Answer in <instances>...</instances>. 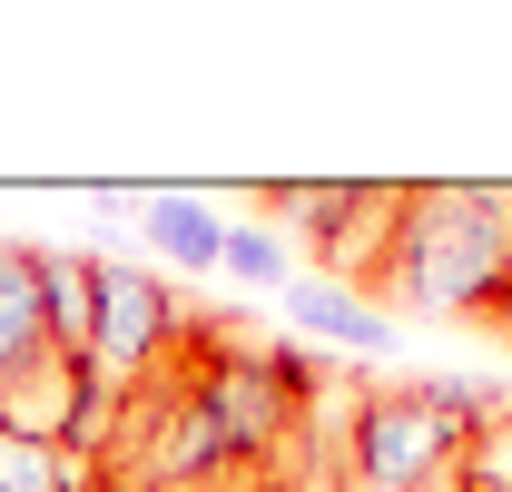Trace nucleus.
<instances>
[{
  "instance_id": "obj_1",
  "label": "nucleus",
  "mask_w": 512,
  "mask_h": 492,
  "mask_svg": "<svg viewBox=\"0 0 512 492\" xmlns=\"http://www.w3.org/2000/svg\"><path fill=\"white\" fill-rule=\"evenodd\" d=\"M375 306H424L444 325L512 315V187L503 178H434L394 197V256Z\"/></svg>"
},
{
  "instance_id": "obj_2",
  "label": "nucleus",
  "mask_w": 512,
  "mask_h": 492,
  "mask_svg": "<svg viewBox=\"0 0 512 492\" xmlns=\"http://www.w3.org/2000/svg\"><path fill=\"white\" fill-rule=\"evenodd\" d=\"M463 473V433L424 404V374L414 384H375L345 424V492H453Z\"/></svg>"
},
{
  "instance_id": "obj_3",
  "label": "nucleus",
  "mask_w": 512,
  "mask_h": 492,
  "mask_svg": "<svg viewBox=\"0 0 512 492\" xmlns=\"http://www.w3.org/2000/svg\"><path fill=\"white\" fill-rule=\"evenodd\" d=\"M394 197L404 187H365V178H316V187H256L266 217H296V237L325 256L335 286L375 296L384 256H394Z\"/></svg>"
},
{
  "instance_id": "obj_4",
  "label": "nucleus",
  "mask_w": 512,
  "mask_h": 492,
  "mask_svg": "<svg viewBox=\"0 0 512 492\" xmlns=\"http://www.w3.org/2000/svg\"><path fill=\"white\" fill-rule=\"evenodd\" d=\"M168 335H178V296L148 276V266H119V256H99V325H89V374L109 384V394H138L158 355H168Z\"/></svg>"
},
{
  "instance_id": "obj_5",
  "label": "nucleus",
  "mask_w": 512,
  "mask_h": 492,
  "mask_svg": "<svg viewBox=\"0 0 512 492\" xmlns=\"http://www.w3.org/2000/svg\"><path fill=\"white\" fill-rule=\"evenodd\" d=\"M286 315H296V335H316V345L394 355V315H384L375 296H355V286H335V276H296V286H286Z\"/></svg>"
},
{
  "instance_id": "obj_6",
  "label": "nucleus",
  "mask_w": 512,
  "mask_h": 492,
  "mask_svg": "<svg viewBox=\"0 0 512 492\" xmlns=\"http://www.w3.org/2000/svg\"><path fill=\"white\" fill-rule=\"evenodd\" d=\"M138 237L158 246L168 266H188V276L227 266V217L207 197H188V187H138Z\"/></svg>"
},
{
  "instance_id": "obj_7",
  "label": "nucleus",
  "mask_w": 512,
  "mask_h": 492,
  "mask_svg": "<svg viewBox=\"0 0 512 492\" xmlns=\"http://www.w3.org/2000/svg\"><path fill=\"white\" fill-rule=\"evenodd\" d=\"M30 365H50V315H40V246L0 237V394Z\"/></svg>"
},
{
  "instance_id": "obj_8",
  "label": "nucleus",
  "mask_w": 512,
  "mask_h": 492,
  "mask_svg": "<svg viewBox=\"0 0 512 492\" xmlns=\"http://www.w3.org/2000/svg\"><path fill=\"white\" fill-rule=\"evenodd\" d=\"M40 315H50V355L89 365V325H99V256L40 246Z\"/></svg>"
},
{
  "instance_id": "obj_9",
  "label": "nucleus",
  "mask_w": 512,
  "mask_h": 492,
  "mask_svg": "<svg viewBox=\"0 0 512 492\" xmlns=\"http://www.w3.org/2000/svg\"><path fill=\"white\" fill-rule=\"evenodd\" d=\"M0 492H89V463L69 443H40V433L0 424Z\"/></svg>"
},
{
  "instance_id": "obj_10",
  "label": "nucleus",
  "mask_w": 512,
  "mask_h": 492,
  "mask_svg": "<svg viewBox=\"0 0 512 492\" xmlns=\"http://www.w3.org/2000/svg\"><path fill=\"white\" fill-rule=\"evenodd\" d=\"M217 276H237V286H296L276 227H227V266H217Z\"/></svg>"
},
{
  "instance_id": "obj_11",
  "label": "nucleus",
  "mask_w": 512,
  "mask_h": 492,
  "mask_svg": "<svg viewBox=\"0 0 512 492\" xmlns=\"http://www.w3.org/2000/svg\"><path fill=\"white\" fill-rule=\"evenodd\" d=\"M453 483H463V492H512V404L463 443V473H453Z\"/></svg>"
},
{
  "instance_id": "obj_12",
  "label": "nucleus",
  "mask_w": 512,
  "mask_h": 492,
  "mask_svg": "<svg viewBox=\"0 0 512 492\" xmlns=\"http://www.w3.org/2000/svg\"><path fill=\"white\" fill-rule=\"evenodd\" d=\"M266 492H345V473L335 463H296V473H276Z\"/></svg>"
},
{
  "instance_id": "obj_13",
  "label": "nucleus",
  "mask_w": 512,
  "mask_h": 492,
  "mask_svg": "<svg viewBox=\"0 0 512 492\" xmlns=\"http://www.w3.org/2000/svg\"><path fill=\"white\" fill-rule=\"evenodd\" d=\"M138 492H227V483H138Z\"/></svg>"
},
{
  "instance_id": "obj_14",
  "label": "nucleus",
  "mask_w": 512,
  "mask_h": 492,
  "mask_svg": "<svg viewBox=\"0 0 512 492\" xmlns=\"http://www.w3.org/2000/svg\"><path fill=\"white\" fill-rule=\"evenodd\" d=\"M503 335H512V315H503Z\"/></svg>"
},
{
  "instance_id": "obj_15",
  "label": "nucleus",
  "mask_w": 512,
  "mask_h": 492,
  "mask_svg": "<svg viewBox=\"0 0 512 492\" xmlns=\"http://www.w3.org/2000/svg\"><path fill=\"white\" fill-rule=\"evenodd\" d=\"M453 492H463V483H453Z\"/></svg>"
}]
</instances>
